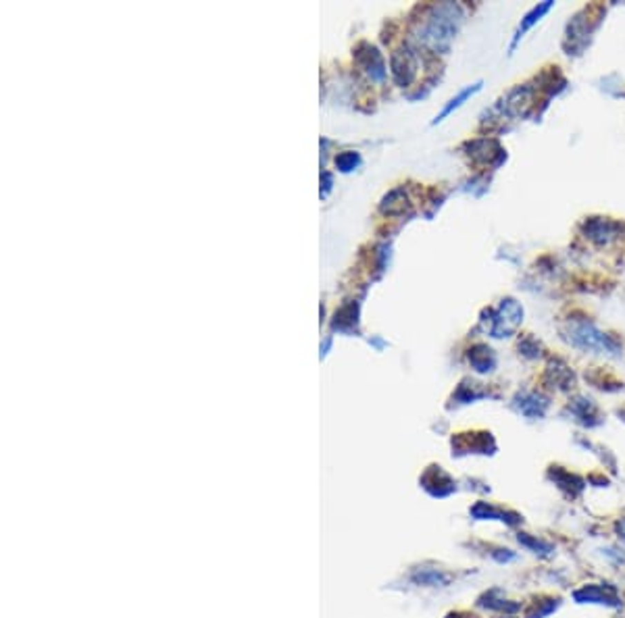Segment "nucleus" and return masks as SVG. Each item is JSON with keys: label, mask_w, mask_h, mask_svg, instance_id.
Returning a JSON list of instances; mask_svg holds the SVG:
<instances>
[{"label": "nucleus", "mask_w": 625, "mask_h": 618, "mask_svg": "<svg viewBox=\"0 0 625 618\" xmlns=\"http://www.w3.org/2000/svg\"><path fill=\"white\" fill-rule=\"evenodd\" d=\"M617 529H619V533H621L619 537L625 541V521H623V523H619V525H617Z\"/></svg>", "instance_id": "4468645a"}, {"label": "nucleus", "mask_w": 625, "mask_h": 618, "mask_svg": "<svg viewBox=\"0 0 625 618\" xmlns=\"http://www.w3.org/2000/svg\"><path fill=\"white\" fill-rule=\"evenodd\" d=\"M563 337L579 350L602 352V354L604 352L606 354H617L619 352L615 339L604 335L602 331H598L594 327V323H590L588 319H571L567 323V329L563 331Z\"/></svg>", "instance_id": "f257e3e1"}, {"label": "nucleus", "mask_w": 625, "mask_h": 618, "mask_svg": "<svg viewBox=\"0 0 625 618\" xmlns=\"http://www.w3.org/2000/svg\"><path fill=\"white\" fill-rule=\"evenodd\" d=\"M575 597L579 601H598V604H610V606H617V601L613 597H608L600 587H586L581 591L575 593Z\"/></svg>", "instance_id": "1a4fd4ad"}, {"label": "nucleus", "mask_w": 625, "mask_h": 618, "mask_svg": "<svg viewBox=\"0 0 625 618\" xmlns=\"http://www.w3.org/2000/svg\"><path fill=\"white\" fill-rule=\"evenodd\" d=\"M586 233L592 241L602 246V243H608L610 239L617 237L619 225L608 221V219H592V221L586 223Z\"/></svg>", "instance_id": "20e7f679"}, {"label": "nucleus", "mask_w": 625, "mask_h": 618, "mask_svg": "<svg viewBox=\"0 0 625 618\" xmlns=\"http://www.w3.org/2000/svg\"><path fill=\"white\" fill-rule=\"evenodd\" d=\"M521 321H523V308L519 306V302H515L513 298H505L492 319L490 333L494 337H509L521 325Z\"/></svg>", "instance_id": "f03ea898"}, {"label": "nucleus", "mask_w": 625, "mask_h": 618, "mask_svg": "<svg viewBox=\"0 0 625 618\" xmlns=\"http://www.w3.org/2000/svg\"><path fill=\"white\" fill-rule=\"evenodd\" d=\"M550 9H552V3H542V5L534 7V9H532V11H530V13H528V15L521 19V26H519V30H517V34H515V38H513V48H515V46H517V42L523 38V34H526V32H528V30H530L534 23H538V21H540V19H542V17H544V15L550 11Z\"/></svg>", "instance_id": "423d86ee"}, {"label": "nucleus", "mask_w": 625, "mask_h": 618, "mask_svg": "<svg viewBox=\"0 0 625 618\" xmlns=\"http://www.w3.org/2000/svg\"><path fill=\"white\" fill-rule=\"evenodd\" d=\"M519 541L521 544H526V546H530V548H534V550H542V552H550V548L546 546V544H542V541H536V539H532V537H528V535H519Z\"/></svg>", "instance_id": "ddd939ff"}, {"label": "nucleus", "mask_w": 625, "mask_h": 618, "mask_svg": "<svg viewBox=\"0 0 625 618\" xmlns=\"http://www.w3.org/2000/svg\"><path fill=\"white\" fill-rule=\"evenodd\" d=\"M517 406H519V410H521L523 415H528V417L534 419V417H542V415H544L548 402H546L544 398L536 396V394H530V396H519Z\"/></svg>", "instance_id": "0eeeda50"}, {"label": "nucleus", "mask_w": 625, "mask_h": 618, "mask_svg": "<svg viewBox=\"0 0 625 618\" xmlns=\"http://www.w3.org/2000/svg\"><path fill=\"white\" fill-rule=\"evenodd\" d=\"M548 375H555L552 377V383H557L559 388H569L573 386V373L571 368L563 362H552L548 366Z\"/></svg>", "instance_id": "6e6552de"}, {"label": "nucleus", "mask_w": 625, "mask_h": 618, "mask_svg": "<svg viewBox=\"0 0 625 618\" xmlns=\"http://www.w3.org/2000/svg\"><path fill=\"white\" fill-rule=\"evenodd\" d=\"M469 362L473 364L475 370H479V373H488V370H492L496 364V356L488 346H475L469 352Z\"/></svg>", "instance_id": "39448f33"}, {"label": "nucleus", "mask_w": 625, "mask_h": 618, "mask_svg": "<svg viewBox=\"0 0 625 618\" xmlns=\"http://www.w3.org/2000/svg\"><path fill=\"white\" fill-rule=\"evenodd\" d=\"M448 618H465V614H450ZM467 618H473V616H469V614H467Z\"/></svg>", "instance_id": "2eb2a0df"}, {"label": "nucleus", "mask_w": 625, "mask_h": 618, "mask_svg": "<svg viewBox=\"0 0 625 618\" xmlns=\"http://www.w3.org/2000/svg\"><path fill=\"white\" fill-rule=\"evenodd\" d=\"M519 352H523V354L530 356V358H536V356H540V343H538L536 339H532V337H526V339L519 343Z\"/></svg>", "instance_id": "f8f14e48"}, {"label": "nucleus", "mask_w": 625, "mask_h": 618, "mask_svg": "<svg viewBox=\"0 0 625 618\" xmlns=\"http://www.w3.org/2000/svg\"><path fill=\"white\" fill-rule=\"evenodd\" d=\"M532 98H534V88L519 86L507 94V98L500 102V108H503L507 117H523L532 106Z\"/></svg>", "instance_id": "7ed1b4c3"}, {"label": "nucleus", "mask_w": 625, "mask_h": 618, "mask_svg": "<svg viewBox=\"0 0 625 618\" xmlns=\"http://www.w3.org/2000/svg\"><path fill=\"white\" fill-rule=\"evenodd\" d=\"M394 75L401 83H407L411 81V77L415 75V57L407 50L405 52V63L403 65H396L394 63Z\"/></svg>", "instance_id": "9d476101"}, {"label": "nucleus", "mask_w": 625, "mask_h": 618, "mask_svg": "<svg viewBox=\"0 0 625 618\" xmlns=\"http://www.w3.org/2000/svg\"><path fill=\"white\" fill-rule=\"evenodd\" d=\"M479 88H481V83H475L473 88H467V90H463V92H461V94H459L456 98H452V100H450V104H448V106H446V108H444V110L440 112V117H436V121H434V123L442 121V119H444L446 114H450V112H452L454 108H459V106H461V104H463V102H465V100H467L469 96H473V94H475V92H477Z\"/></svg>", "instance_id": "9b49d317"}]
</instances>
